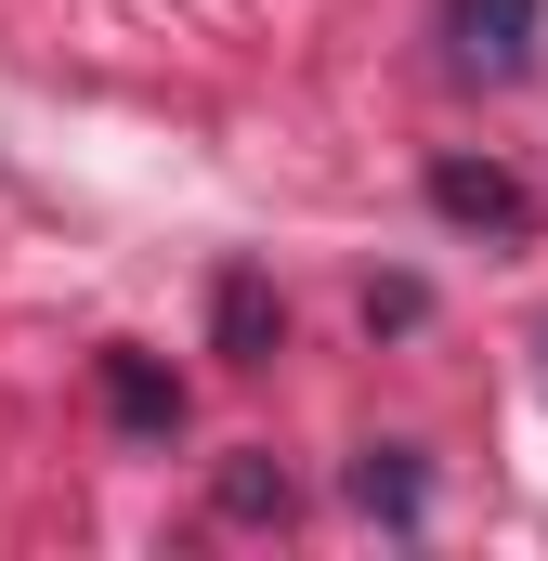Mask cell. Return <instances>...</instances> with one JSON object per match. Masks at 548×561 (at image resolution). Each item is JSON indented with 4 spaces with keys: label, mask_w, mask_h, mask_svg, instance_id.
I'll use <instances>...</instances> for the list:
<instances>
[{
    "label": "cell",
    "mask_w": 548,
    "mask_h": 561,
    "mask_svg": "<svg viewBox=\"0 0 548 561\" xmlns=\"http://www.w3.org/2000/svg\"><path fill=\"white\" fill-rule=\"evenodd\" d=\"M431 209L470 222V236H523V222H536V196H523L510 170H483V157H444V170H431Z\"/></svg>",
    "instance_id": "6da1fadb"
},
{
    "label": "cell",
    "mask_w": 548,
    "mask_h": 561,
    "mask_svg": "<svg viewBox=\"0 0 548 561\" xmlns=\"http://www.w3.org/2000/svg\"><path fill=\"white\" fill-rule=\"evenodd\" d=\"M536 13L548 0H457V66L470 79H523L536 66Z\"/></svg>",
    "instance_id": "7a4b0ae2"
},
{
    "label": "cell",
    "mask_w": 548,
    "mask_h": 561,
    "mask_svg": "<svg viewBox=\"0 0 548 561\" xmlns=\"http://www.w3.org/2000/svg\"><path fill=\"white\" fill-rule=\"evenodd\" d=\"M353 510H366V523H392V536H418L431 483H418V457H406V444H366V457H353Z\"/></svg>",
    "instance_id": "3957f363"
},
{
    "label": "cell",
    "mask_w": 548,
    "mask_h": 561,
    "mask_svg": "<svg viewBox=\"0 0 548 561\" xmlns=\"http://www.w3.org/2000/svg\"><path fill=\"white\" fill-rule=\"evenodd\" d=\"M105 405H118L132 431H170V419H183V392H170L144 353H105Z\"/></svg>",
    "instance_id": "277c9868"
},
{
    "label": "cell",
    "mask_w": 548,
    "mask_h": 561,
    "mask_svg": "<svg viewBox=\"0 0 548 561\" xmlns=\"http://www.w3.org/2000/svg\"><path fill=\"white\" fill-rule=\"evenodd\" d=\"M222 353H236V366H262V353H274V300H262V275H222Z\"/></svg>",
    "instance_id": "5b68a950"
},
{
    "label": "cell",
    "mask_w": 548,
    "mask_h": 561,
    "mask_svg": "<svg viewBox=\"0 0 548 561\" xmlns=\"http://www.w3.org/2000/svg\"><path fill=\"white\" fill-rule=\"evenodd\" d=\"M222 523H287V470L236 457V470H222Z\"/></svg>",
    "instance_id": "8992f818"
}]
</instances>
